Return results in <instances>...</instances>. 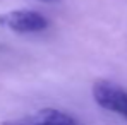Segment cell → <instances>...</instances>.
Segmentation results:
<instances>
[{
    "label": "cell",
    "instance_id": "5",
    "mask_svg": "<svg viewBox=\"0 0 127 125\" xmlns=\"http://www.w3.org/2000/svg\"><path fill=\"white\" fill-rule=\"evenodd\" d=\"M45 2H50V0H45Z\"/></svg>",
    "mask_w": 127,
    "mask_h": 125
},
{
    "label": "cell",
    "instance_id": "4",
    "mask_svg": "<svg viewBox=\"0 0 127 125\" xmlns=\"http://www.w3.org/2000/svg\"><path fill=\"white\" fill-rule=\"evenodd\" d=\"M2 125H34V124L31 122L29 117H26V118H19V120H5V122H2Z\"/></svg>",
    "mask_w": 127,
    "mask_h": 125
},
{
    "label": "cell",
    "instance_id": "2",
    "mask_svg": "<svg viewBox=\"0 0 127 125\" xmlns=\"http://www.w3.org/2000/svg\"><path fill=\"white\" fill-rule=\"evenodd\" d=\"M93 98L101 108L113 111L127 120V93L117 84L96 81L93 86Z\"/></svg>",
    "mask_w": 127,
    "mask_h": 125
},
{
    "label": "cell",
    "instance_id": "1",
    "mask_svg": "<svg viewBox=\"0 0 127 125\" xmlns=\"http://www.w3.org/2000/svg\"><path fill=\"white\" fill-rule=\"evenodd\" d=\"M0 26L19 33H38L48 27V19L36 12V10H29V9H19V10H10L5 14H0Z\"/></svg>",
    "mask_w": 127,
    "mask_h": 125
},
{
    "label": "cell",
    "instance_id": "3",
    "mask_svg": "<svg viewBox=\"0 0 127 125\" xmlns=\"http://www.w3.org/2000/svg\"><path fill=\"white\" fill-rule=\"evenodd\" d=\"M29 118L34 125H81L72 115L57 108H43Z\"/></svg>",
    "mask_w": 127,
    "mask_h": 125
}]
</instances>
